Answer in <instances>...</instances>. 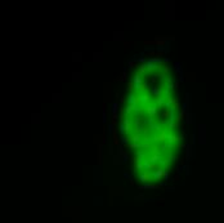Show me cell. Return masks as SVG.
Returning <instances> with one entry per match:
<instances>
[{"label":"cell","mask_w":224,"mask_h":223,"mask_svg":"<svg viewBox=\"0 0 224 223\" xmlns=\"http://www.w3.org/2000/svg\"><path fill=\"white\" fill-rule=\"evenodd\" d=\"M146 70H147V66H146V65H142V66L138 67V74L140 75V74H142V72H144Z\"/></svg>","instance_id":"3957f363"},{"label":"cell","mask_w":224,"mask_h":223,"mask_svg":"<svg viewBox=\"0 0 224 223\" xmlns=\"http://www.w3.org/2000/svg\"><path fill=\"white\" fill-rule=\"evenodd\" d=\"M133 85H134V83L133 81H130L129 84H128V90H133L134 88H133Z\"/></svg>","instance_id":"277c9868"},{"label":"cell","mask_w":224,"mask_h":223,"mask_svg":"<svg viewBox=\"0 0 224 223\" xmlns=\"http://www.w3.org/2000/svg\"><path fill=\"white\" fill-rule=\"evenodd\" d=\"M139 178H140L142 182H151V181H149V173H148V171H144Z\"/></svg>","instance_id":"6da1fadb"},{"label":"cell","mask_w":224,"mask_h":223,"mask_svg":"<svg viewBox=\"0 0 224 223\" xmlns=\"http://www.w3.org/2000/svg\"><path fill=\"white\" fill-rule=\"evenodd\" d=\"M156 111H157V110H156V107H155V106H151V107L147 108V112H148L149 116H153L155 113H156Z\"/></svg>","instance_id":"7a4b0ae2"}]
</instances>
